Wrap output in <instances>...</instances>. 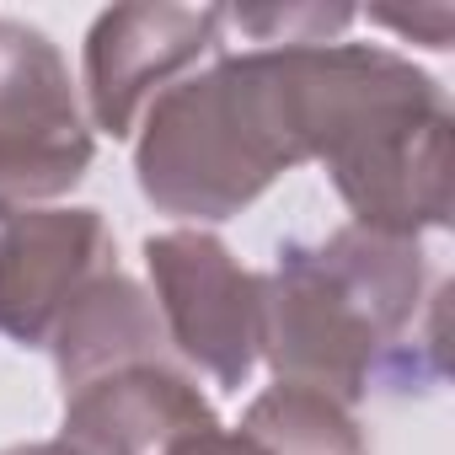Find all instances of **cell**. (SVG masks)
<instances>
[{
  "label": "cell",
  "mask_w": 455,
  "mask_h": 455,
  "mask_svg": "<svg viewBox=\"0 0 455 455\" xmlns=\"http://www.w3.org/2000/svg\"><path fill=\"white\" fill-rule=\"evenodd\" d=\"M140 193L188 225H220L311 161L306 44L214 54L140 113Z\"/></svg>",
  "instance_id": "cell-1"
},
{
  "label": "cell",
  "mask_w": 455,
  "mask_h": 455,
  "mask_svg": "<svg viewBox=\"0 0 455 455\" xmlns=\"http://www.w3.org/2000/svg\"><path fill=\"white\" fill-rule=\"evenodd\" d=\"M258 359H268L274 380L354 407L402 364V338L423 311L428 258L412 236L343 225L316 247H279V263L258 274Z\"/></svg>",
  "instance_id": "cell-2"
},
{
  "label": "cell",
  "mask_w": 455,
  "mask_h": 455,
  "mask_svg": "<svg viewBox=\"0 0 455 455\" xmlns=\"http://www.w3.org/2000/svg\"><path fill=\"white\" fill-rule=\"evenodd\" d=\"M450 134L455 118L444 86L396 49H380L316 161L354 225L418 242L450 225Z\"/></svg>",
  "instance_id": "cell-3"
},
{
  "label": "cell",
  "mask_w": 455,
  "mask_h": 455,
  "mask_svg": "<svg viewBox=\"0 0 455 455\" xmlns=\"http://www.w3.org/2000/svg\"><path fill=\"white\" fill-rule=\"evenodd\" d=\"M145 268L156 284V311L166 322L172 354L188 370H204L214 386L242 391L258 364L263 338V284L242 268L220 236L177 225L145 242Z\"/></svg>",
  "instance_id": "cell-4"
},
{
  "label": "cell",
  "mask_w": 455,
  "mask_h": 455,
  "mask_svg": "<svg viewBox=\"0 0 455 455\" xmlns=\"http://www.w3.org/2000/svg\"><path fill=\"white\" fill-rule=\"evenodd\" d=\"M97 140L65 54L44 28L0 17V198L38 204L92 172Z\"/></svg>",
  "instance_id": "cell-5"
},
{
  "label": "cell",
  "mask_w": 455,
  "mask_h": 455,
  "mask_svg": "<svg viewBox=\"0 0 455 455\" xmlns=\"http://www.w3.org/2000/svg\"><path fill=\"white\" fill-rule=\"evenodd\" d=\"M225 6H108L81 49V86L92 108V129L129 140L140 113L182 81L204 54H220Z\"/></svg>",
  "instance_id": "cell-6"
},
{
  "label": "cell",
  "mask_w": 455,
  "mask_h": 455,
  "mask_svg": "<svg viewBox=\"0 0 455 455\" xmlns=\"http://www.w3.org/2000/svg\"><path fill=\"white\" fill-rule=\"evenodd\" d=\"M118 268V242L97 209H33L0 198V338L49 348L81 284Z\"/></svg>",
  "instance_id": "cell-7"
},
{
  "label": "cell",
  "mask_w": 455,
  "mask_h": 455,
  "mask_svg": "<svg viewBox=\"0 0 455 455\" xmlns=\"http://www.w3.org/2000/svg\"><path fill=\"white\" fill-rule=\"evenodd\" d=\"M214 407L182 364H124L65 391V444L81 455H161L214 428Z\"/></svg>",
  "instance_id": "cell-8"
},
{
  "label": "cell",
  "mask_w": 455,
  "mask_h": 455,
  "mask_svg": "<svg viewBox=\"0 0 455 455\" xmlns=\"http://www.w3.org/2000/svg\"><path fill=\"white\" fill-rule=\"evenodd\" d=\"M49 354L60 370V391H76L124 364H182L172 354V338H166V322L150 290L129 279L124 268L97 274L92 284L76 290V300L60 311L49 332Z\"/></svg>",
  "instance_id": "cell-9"
},
{
  "label": "cell",
  "mask_w": 455,
  "mask_h": 455,
  "mask_svg": "<svg viewBox=\"0 0 455 455\" xmlns=\"http://www.w3.org/2000/svg\"><path fill=\"white\" fill-rule=\"evenodd\" d=\"M161 455H370V450L348 407L300 386H274L247 407L242 428L214 423L177 439Z\"/></svg>",
  "instance_id": "cell-10"
},
{
  "label": "cell",
  "mask_w": 455,
  "mask_h": 455,
  "mask_svg": "<svg viewBox=\"0 0 455 455\" xmlns=\"http://www.w3.org/2000/svg\"><path fill=\"white\" fill-rule=\"evenodd\" d=\"M225 22L252 33L258 44H338V33L354 22L348 6H225Z\"/></svg>",
  "instance_id": "cell-11"
},
{
  "label": "cell",
  "mask_w": 455,
  "mask_h": 455,
  "mask_svg": "<svg viewBox=\"0 0 455 455\" xmlns=\"http://www.w3.org/2000/svg\"><path fill=\"white\" fill-rule=\"evenodd\" d=\"M370 22L380 28H396L407 38H423L428 49H450V28H455V12L450 6H428V12H370Z\"/></svg>",
  "instance_id": "cell-12"
},
{
  "label": "cell",
  "mask_w": 455,
  "mask_h": 455,
  "mask_svg": "<svg viewBox=\"0 0 455 455\" xmlns=\"http://www.w3.org/2000/svg\"><path fill=\"white\" fill-rule=\"evenodd\" d=\"M0 455H81V450L65 444V439H44V444H12V450H0Z\"/></svg>",
  "instance_id": "cell-13"
}]
</instances>
